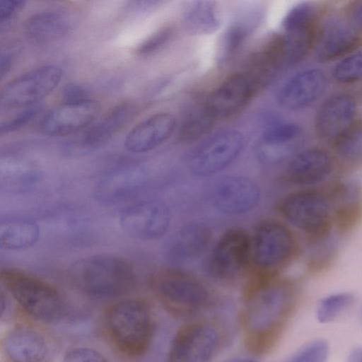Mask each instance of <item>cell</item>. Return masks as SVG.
<instances>
[{
	"mask_svg": "<svg viewBox=\"0 0 362 362\" xmlns=\"http://www.w3.org/2000/svg\"><path fill=\"white\" fill-rule=\"evenodd\" d=\"M354 301V296L349 292H340L323 298L318 303L316 316L321 323L333 321L349 308Z\"/></svg>",
	"mask_w": 362,
	"mask_h": 362,
	"instance_id": "obj_34",
	"label": "cell"
},
{
	"mask_svg": "<svg viewBox=\"0 0 362 362\" xmlns=\"http://www.w3.org/2000/svg\"><path fill=\"white\" fill-rule=\"evenodd\" d=\"M220 341L218 330L204 322L181 327L174 336L168 352V362H209Z\"/></svg>",
	"mask_w": 362,
	"mask_h": 362,
	"instance_id": "obj_12",
	"label": "cell"
},
{
	"mask_svg": "<svg viewBox=\"0 0 362 362\" xmlns=\"http://www.w3.org/2000/svg\"><path fill=\"white\" fill-rule=\"evenodd\" d=\"M261 190L252 179L244 175H228L213 187L214 207L227 215H241L252 211L259 204Z\"/></svg>",
	"mask_w": 362,
	"mask_h": 362,
	"instance_id": "obj_13",
	"label": "cell"
},
{
	"mask_svg": "<svg viewBox=\"0 0 362 362\" xmlns=\"http://www.w3.org/2000/svg\"><path fill=\"white\" fill-rule=\"evenodd\" d=\"M208 271L215 279L230 282L250 269V235L241 228L226 231L213 247Z\"/></svg>",
	"mask_w": 362,
	"mask_h": 362,
	"instance_id": "obj_10",
	"label": "cell"
},
{
	"mask_svg": "<svg viewBox=\"0 0 362 362\" xmlns=\"http://www.w3.org/2000/svg\"><path fill=\"white\" fill-rule=\"evenodd\" d=\"M350 24L362 35V1L356 2L349 11Z\"/></svg>",
	"mask_w": 362,
	"mask_h": 362,
	"instance_id": "obj_43",
	"label": "cell"
},
{
	"mask_svg": "<svg viewBox=\"0 0 362 362\" xmlns=\"http://www.w3.org/2000/svg\"><path fill=\"white\" fill-rule=\"evenodd\" d=\"M215 118L205 104L192 107L182 119L178 136L182 141L196 140L207 134L213 127Z\"/></svg>",
	"mask_w": 362,
	"mask_h": 362,
	"instance_id": "obj_31",
	"label": "cell"
},
{
	"mask_svg": "<svg viewBox=\"0 0 362 362\" xmlns=\"http://www.w3.org/2000/svg\"><path fill=\"white\" fill-rule=\"evenodd\" d=\"M62 103H76L91 99L88 89L78 83H69L62 88Z\"/></svg>",
	"mask_w": 362,
	"mask_h": 362,
	"instance_id": "obj_41",
	"label": "cell"
},
{
	"mask_svg": "<svg viewBox=\"0 0 362 362\" xmlns=\"http://www.w3.org/2000/svg\"><path fill=\"white\" fill-rule=\"evenodd\" d=\"M252 23L236 21L227 27L217 42L215 62L219 66L226 65L238 53L252 29Z\"/></svg>",
	"mask_w": 362,
	"mask_h": 362,
	"instance_id": "obj_30",
	"label": "cell"
},
{
	"mask_svg": "<svg viewBox=\"0 0 362 362\" xmlns=\"http://www.w3.org/2000/svg\"><path fill=\"white\" fill-rule=\"evenodd\" d=\"M361 44V34L351 24L334 18L319 25L313 49L316 58L325 62L346 57Z\"/></svg>",
	"mask_w": 362,
	"mask_h": 362,
	"instance_id": "obj_18",
	"label": "cell"
},
{
	"mask_svg": "<svg viewBox=\"0 0 362 362\" xmlns=\"http://www.w3.org/2000/svg\"><path fill=\"white\" fill-rule=\"evenodd\" d=\"M24 1L1 0L0 1V21L7 23L23 8Z\"/></svg>",
	"mask_w": 362,
	"mask_h": 362,
	"instance_id": "obj_42",
	"label": "cell"
},
{
	"mask_svg": "<svg viewBox=\"0 0 362 362\" xmlns=\"http://www.w3.org/2000/svg\"><path fill=\"white\" fill-rule=\"evenodd\" d=\"M40 236L39 226L25 218H10L0 223V247L17 250L35 244Z\"/></svg>",
	"mask_w": 362,
	"mask_h": 362,
	"instance_id": "obj_29",
	"label": "cell"
},
{
	"mask_svg": "<svg viewBox=\"0 0 362 362\" xmlns=\"http://www.w3.org/2000/svg\"><path fill=\"white\" fill-rule=\"evenodd\" d=\"M137 107L133 103H122L88 129L75 142L79 151H89L105 145L136 115Z\"/></svg>",
	"mask_w": 362,
	"mask_h": 362,
	"instance_id": "obj_23",
	"label": "cell"
},
{
	"mask_svg": "<svg viewBox=\"0 0 362 362\" xmlns=\"http://www.w3.org/2000/svg\"><path fill=\"white\" fill-rule=\"evenodd\" d=\"M62 75V69L55 64L43 65L24 73L3 88L1 108L8 110L38 104L57 86Z\"/></svg>",
	"mask_w": 362,
	"mask_h": 362,
	"instance_id": "obj_9",
	"label": "cell"
},
{
	"mask_svg": "<svg viewBox=\"0 0 362 362\" xmlns=\"http://www.w3.org/2000/svg\"><path fill=\"white\" fill-rule=\"evenodd\" d=\"M1 351L8 362H47L50 347L47 337L38 329L18 325L4 336Z\"/></svg>",
	"mask_w": 362,
	"mask_h": 362,
	"instance_id": "obj_19",
	"label": "cell"
},
{
	"mask_svg": "<svg viewBox=\"0 0 362 362\" xmlns=\"http://www.w3.org/2000/svg\"><path fill=\"white\" fill-rule=\"evenodd\" d=\"M313 249L309 259V268L314 272L328 267L337 252V245L332 235L325 240L312 243Z\"/></svg>",
	"mask_w": 362,
	"mask_h": 362,
	"instance_id": "obj_36",
	"label": "cell"
},
{
	"mask_svg": "<svg viewBox=\"0 0 362 362\" xmlns=\"http://www.w3.org/2000/svg\"><path fill=\"white\" fill-rule=\"evenodd\" d=\"M338 156L349 163L362 162V119L356 120L334 144Z\"/></svg>",
	"mask_w": 362,
	"mask_h": 362,
	"instance_id": "obj_32",
	"label": "cell"
},
{
	"mask_svg": "<svg viewBox=\"0 0 362 362\" xmlns=\"http://www.w3.org/2000/svg\"><path fill=\"white\" fill-rule=\"evenodd\" d=\"M284 42L282 33H272L264 36L251 52L245 71L259 89L267 85L284 67Z\"/></svg>",
	"mask_w": 362,
	"mask_h": 362,
	"instance_id": "obj_20",
	"label": "cell"
},
{
	"mask_svg": "<svg viewBox=\"0 0 362 362\" xmlns=\"http://www.w3.org/2000/svg\"><path fill=\"white\" fill-rule=\"evenodd\" d=\"M333 78L342 84L354 83L362 80V50L341 58L333 67Z\"/></svg>",
	"mask_w": 362,
	"mask_h": 362,
	"instance_id": "obj_35",
	"label": "cell"
},
{
	"mask_svg": "<svg viewBox=\"0 0 362 362\" xmlns=\"http://www.w3.org/2000/svg\"><path fill=\"white\" fill-rule=\"evenodd\" d=\"M225 362H257V361L255 360H253V359L246 358H234L228 359V360L226 361Z\"/></svg>",
	"mask_w": 362,
	"mask_h": 362,
	"instance_id": "obj_46",
	"label": "cell"
},
{
	"mask_svg": "<svg viewBox=\"0 0 362 362\" xmlns=\"http://www.w3.org/2000/svg\"><path fill=\"white\" fill-rule=\"evenodd\" d=\"M346 362H362V346L352 350L348 356Z\"/></svg>",
	"mask_w": 362,
	"mask_h": 362,
	"instance_id": "obj_45",
	"label": "cell"
},
{
	"mask_svg": "<svg viewBox=\"0 0 362 362\" xmlns=\"http://www.w3.org/2000/svg\"><path fill=\"white\" fill-rule=\"evenodd\" d=\"M281 215L301 230L311 243L332 235L334 217L329 199L320 192L300 190L284 197L278 206Z\"/></svg>",
	"mask_w": 362,
	"mask_h": 362,
	"instance_id": "obj_7",
	"label": "cell"
},
{
	"mask_svg": "<svg viewBox=\"0 0 362 362\" xmlns=\"http://www.w3.org/2000/svg\"><path fill=\"white\" fill-rule=\"evenodd\" d=\"M211 238V230L205 223H189L175 234L170 246V258L176 262L194 261L206 252Z\"/></svg>",
	"mask_w": 362,
	"mask_h": 362,
	"instance_id": "obj_26",
	"label": "cell"
},
{
	"mask_svg": "<svg viewBox=\"0 0 362 362\" xmlns=\"http://www.w3.org/2000/svg\"><path fill=\"white\" fill-rule=\"evenodd\" d=\"M100 111V103L92 99L76 103H62L43 117L39 124V130L47 136L72 134L90 126Z\"/></svg>",
	"mask_w": 362,
	"mask_h": 362,
	"instance_id": "obj_15",
	"label": "cell"
},
{
	"mask_svg": "<svg viewBox=\"0 0 362 362\" xmlns=\"http://www.w3.org/2000/svg\"><path fill=\"white\" fill-rule=\"evenodd\" d=\"M173 35L174 28L173 26H163L144 40L138 45L136 52L140 56L151 55L165 46Z\"/></svg>",
	"mask_w": 362,
	"mask_h": 362,
	"instance_id": "obj_38",
	"label": "cell"
},
{
	"mask_svg": "<svg viewBox=\"0 0 362 362\" xmlns=\"http://www.w3.org/2000/svg\"><path fill=\"white\" fill-rule=\"evenodd\" d=\"M334 164L331 155L320 148H308L298 152L288 161L284 178L298 185H313L329 177Z\"/></svg>",
	"mask_w": 362,
	"mask_h": 362,
	"instance_id": "obj_21",
	"label": "cell"
},
{
	"mask_svg": "<svg viewBox=\"0 0 362 362\" xmlns=\"http://www.w3.org/2000/svg\"><path fill=\"white\" fill-rule=\"evenodd\" d=\"M244 136L234 129L221 131L211 136L190 153L187 168L196 177L213 175L230 165L240 154Z\"/></svg>",
	"mask_w": 362,
	"mask_h": 362,
	"instance_id": "obj_8",
	"label": "cell"
},
{
	"mask_svg": "<svg viewBox=\"0 0 362 362\" xmlns=\"http://www.w3.org/2000/svg\"><path fill=\"white\" fill-rule=\"evenodd\" d=\"M328 356V344L317 339L303 346L284 362H327Z\"/></svg>",
	"mask_w": 362,
	"mask_h": 362,
	"instance_id": "obj_37",
	"label": "cell"
},
{
	"mask_svg": "<svg viewBox=\"0 0 362 362\" xmlns=\"http://www.w3.org/2000/svg\"><path fill=\"white\" fill-rule=\"evenodd\" d=\"M334 223L342 231H348L362 218V183L349 180L334 187L329 199Z\"/></svg>",
	"mask_w": 362,
	"mask_h": 362,
	"instance_id": "obj_24",
	"label": "cell"
},
{
	"mask_svg": "<svg viewBox=\"0 0 362 362\" xmlns=\"http://www.w3.org/2000/svg\"><path fill=\"white\" fill-rule=\"evenodd\" d=\"M73 26L74 20L69 13L53 9L30 16L25 23V32L35 43L47 44L64 38Z\"/></svg>",
	"mask_w": 362,
	"mask_h": 362,
	"instance_id": "obj_25",
	"label": "cell"
},
{
	"mask_svg": "<svg viewBox=\"0 0 362 362\" xmlns=\"http://www.w3.org/2000/svg\"><path fill=\"white\" fill-rule=\"evenodd\" d=\"M0 281L21 309L35 320L52 323L64 317L65 300L49 283L13 268L1 269Z\"/></svg>",
	"mask_w": 362,
	"mask_h": 362,
	"instance_id": "obj_3",
	"label": "cell"
},
{
	"mask_svg": "<svg viewBox=\"0 0 362 362\" xmlns=\"http://www.w3.org/2000/svg\"><path fill=\"white\" fill-rule=\"evenodd\" d=\"M13 62V57L9 53L1 54L0 75L2 78L10 70Z\"/></svg>",
	"mask_w": 362,
	"mask_h": 362,
	"instance_id": "obj_44",
	"label": "cell"
},
{
	"mask_svg": "<svg viewBox=\"0 0 362 362\" xmlns=\"http://www.w3.org/2000/svg\"><path fill=\"white\" fill-rule=\"evenodd\" d=\"M183 29L193 35H206L215 33L221 25L216 2L209 0L187 1L181 11Z\"/></svg>",
	"mask_w": 362,
	"mask_h": 362,
	"instance_id": "obj_28",
	"label": "cell"
},
{
	"mask_svg": "<svg viewBox=\"0 0 362 362\" xmlns=\"http://www.w3.org/2000/svg\"><path fill=\"white\" fill-rule=\"evenodd\" d=\"M72 274L83 290L102 298L117 297L131 292L136 284L133 267L115 255H95L76 262Z\"/></svg>",
	"mask_w": 362,
	"mask_h": 362,
	"instance_id": "obj_5",
	"label": "cell"
},
{
	"mask_svg": "<svg viewBox=\"0 0 362 362\" xmlns=\"http://www.w3.org/2000/svg\"><path fill=\"white\" fill-rule=\"evenodd\" d=\"M293 284L278 276L252 277L243 297L241 321L247 349L264 354L274 346L292 311Z\"/></svg>",
	"mask_w": 362,
	"mask_h": 362,
	"instance_id": "obj_1",
	"label": "cell"
},
{
	"mask_svg": "<svg viewBox=\"0 0 362 362\" xmlns=\"http://www.w3.org/2000/svg\"><path fill=\"white\" fill-rule=\"evenodd\" d=\"M319 10L311 2H301L293 6L284 17L283 30L319 25Z\"/></svg>",
	"mask_w": 362,
	"mask_h": 362,
	"instance_id": "obj_33",
	"label": "cell"
},
{
	"mask_svg": "<svg viewBox=\"0 0 362 362\" xmlns=\"http://www.w3.org/2000/svg\"><path fill=\"white\" fill-rule=\"evenodd\" d=\"M357 114L355 98L348 93H338L327 98L319 107L315 119L318 136L334 144L354 123Z\"/></svg>",
	"mask_w": 362,
	"mask_h": 362,
	"instance_id": "obj_16",
	"label": "cell"
},
{
	"mask_svg": "<svg viewBox=\"0 0 362 362\" xmlns=\"http://www.w3.org/2000/svg\"><path fill=\"white\" fill-rule=\"evenodd\" d=\"M300 126L295 122H281L272 126L260 137L257 153L264 163L273 164L281 161L289 146L301 134Z\"/></svg>",
	"mask_w": 362,
	"mask_h": 362,
	"instance_id": "obj_27",
	"label": "cell"
},
{
	"mask_svg": "<svg viewBox=\"0 0 362 362\" xmlns=\"http://www.w3.org/2000/svg\"><path fill=\"white\" fill-rule=\"evenodd\" d=\"M327 85L325 73L318 68L298 71L281 87L277 102L284 110L299 111L313 105L325 93Z\"/></svg>",
	"mask_w": 362,
	"mask_h": 362,
	"instance_id": "obj_17",
	"label": "cell"
},
{
	"mask_svg": "<svg viewBox=\"0 0 362 362\" xmlns=\"http://www.w3.org/2000/svg\"><path fill=\"white\" fill-rule=\"evenodd\" d=\"M298 250L293 232L272 219L261 221L250 235V269L253 277L278 276L295 257Z\"/></svg>",
	"mask_w": 362,
	"mask_h": 362,
	"instance_id": "obj_4",
	"label": "cell"
},
{
	"mask_svg": "<svg viewBox=\"0 0 362 362\" xmlns=\"http://www.w3.org/2000/svg\"><path fill=\"white\" fill-rule=\"evenodd\" d=\"M40 108L39 104L25 107L11 119L2 122L0 127L1 134H8L21 129L35 117Z\"/></svg>",
	"mask_w": 362,
	"mask_h": 362,
	"instance_id": "obj_39",
	"label": "cell"
},
{
	"mask_svg": "<svg viewBox=\"0 0 362 362\" xmlns=\"http://www.w3.org/2000/svg\"><path fill=\"white\" fill-rule=\"evenodd\" d=\"M175 127L176 120L173 115L155 114L131 129L125 138L124 146L132 153L148 152L165 142Z\"/></svg>",
	"mask_w": 362,
	"mask_h": 362,
	"instance_id": "obj_22",
	"label": "cell"
},
{
	"mask_svg": "<svg viewBox=\"0 0 362 362\" xmlns=\"http://www.w3.org/2000/svg\"><path fill=\"white\" fill-rule=\"evenodd\" d=\"M103 327L110 342L128 357L143 355L150 346L153 320L149 304L141 298L118 300L106 310Z\"/></svg>",
	"mask_w": 362,
	"mask_h": 362,
	"instance_id": "obj_2",
	"label": "cell"
},
{
	"mask_svg": "<svg viewBox=\"0 0 362 362\" xmlns=\"http://www.w3.org/2000/svg\"><path fill=\"white\" fill-rule=\"evenodd\" d=\"M62 362H108L99 351L88 347H74L69 349Z\"/></svg>",
	"mask_w": 362,
	"mask_h": 362,
	"instance_id": "obj_40",
	"label": "cell"
},
{
	"mask_svg": "<svg viewBox=\"0 0 362 362\" xmlns=\"http://www.w3.org/2000/svg\"><path fill=\"white\" fill-rule=\"evenodd\" d=\"M149 285L160 303L175 315L195 313L211 300V291L205 283L177 267L155 271L149 278Z\"/></svg>",
	"mask_w": 362,
	"mask_h": 362,
	"instance_id": "obj_6",
	"label": "cell"
},
{
	"mask_svg": "<svg viewBox=\"0 0 362 362\" xmlns=\"http://www.w3.org/2000/svg\"><path fill=\"white\" fill-rule=\"evenodd\" d=\"M171 223L168 205L158 199L140 201L125 209L120 215L122 230L129 237L151 240L164 235Z\"/></svg>",
	"mask_w": 362,
	"mask_h": 362,
	"instance_id": "obj_11",
	"label": "cell"
},
{
	"mask_svg": "<svg viewBox=\"0 0 362 362\" xmlns=\"http://www.w3.org/2000/svg\"><path fill=\"white\" fill-rule=\"evenodd\" d=\"M259 90L245 73L227 77L208 95L205 105L216 119L231 118L241 112Z\"/></svg>",
	"mask_w": 362,
	"mask_h": 362,
	"instance_id": "obj_14",
	"label": "cell"
}]
</instances>
